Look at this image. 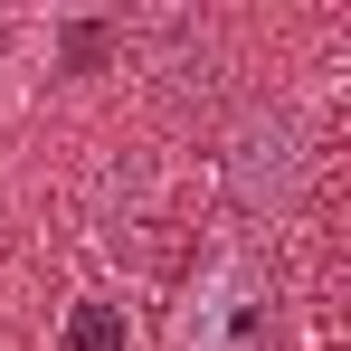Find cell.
Segmentation results:
<instances>
[{"mask_svg": "<svg viewBox=\"0 0 351 351\" xmlns=\"http://www.w3.org/2000/svg\"><path fill=\"white\" fill-rule=\"evenodd\" d=\"M266 332H276V285H266L256 256L228 247V256L199 276V294L180 304L171 351H266Z\"/></svg>", "mask_w": 351, "mask_h": 351, "instance_id": "6da1fadb", "label": "cell"}, {"mask_svg": "<svg viewBox=\"0 0 351 351\" xmlns=\"http://www.w3.org/2000/svg\"><path fill=\"white\" fill-rule=\"evenodd\" d=\"M228 190H237V209L276 219L294 190H304V133H294L285 114H247L228 133Z\"/></svg>", "mask_w": 351, "mask_h": 351, "instance_id": "7a4b0ae2", "label": "cell"}, {"mask_svg": "<svg viewBox=\"0 0 351 351\" xmlns=\"http://www.w3.org/2000/svg\"><path fill=\"white\" fill-rule=\"evenodd\" d=\"M143 48H162V76H171L180 95H190V86H199V95L219 86V48H209L199 19H143Z\"/></svg>", "mask_w": 351, "mask_h": 351, "instance_id": "3957f363", "label": "cell"}, {"mask_svg": "<svg viewBox=\"0 0 351 351\" xmlns=\"http://www.w3.org/2000/svg\"><path fill=\"white\" fill-rule=\"evenodd\" d=\"M66 351H133L123 304H76V313H66Z\"/></svg>", "mask_w": 351, "mask_h": 351, "instance_id": "277c9868", "label": "cell"}, {"mask_svg": "<svg viewBox=\"0 0 351 351\" xmlns=\"http://www.w3.org/2000/svg\"><path fill=\"white\" fill-rule=\"evenodd\" d=\"M105 48H114V29H95V19H76V29H66V66H95Z\"/></svg>", "mask_w": 351, "mask_h": 351, "instance_id": "5b68a950", "label": "cell"}]
</instances>
